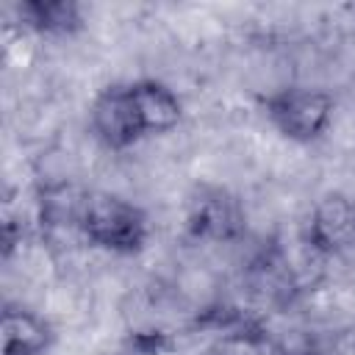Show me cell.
<instances>
[{"label":"cell","mask_w":355,"mask_h":355,"mask_svg":"<svg viewBox=\"0 0 355 355\" xmlns=\"http://www.w3.org/2000/svg\"><path fill=\"white\" fill-rule=\"evenodd\" d=\"M72 225L86 244L111 255H139L150 241V216L122 194L92 189L75 200Z\"/></svg>","instance_id":"6da1fadb"},{"label":"cell","mask_w":355,"mask_h":355,"mask_svg":"<svg viewBox=\"0 0 355 355\" xmlns=\"http://www.w3.org/2000/svg\"><path fill=\"white\" fill-rule=\"evenodd\" d=\"M263 114L283 139L294 144H313L333 125L336 97L324 89L288 86L263 100Z\"/></svg>","instance_id":"7a4b0ae2"},{"label":"cell","mask_w":355,"mask_h":355,"mask_svg":"<svg viewBox=\"0 0 355 355\" xmlns=\"http://www.w3.org/2000/svg\"><path fill=\"white\" fill-rule=\"evenodd\" d=\"M305 247L319 258H336L355 247V197L327 189L311 205L305 222Z\"/></svg>","instance_id":"3957f363"},{"label":"cell","mask_w":355,"mask_h":355,"mask_svg":"<svg viewBox=\"0 0 355 355\" xmlns=\"http://www.w3.org/2000/svg\"><path fill=\"white\" fill-rule=\"evenodd\" d=\"M186 236L194 241H236L244 233V211L222 186H197L186 202Z\"/></svg>","instance_id":"277c9868"},{"label":"cell","mask_w":355,"mask_h":355,"mask_svg":"<svg viewBox=\"0 0 355 355\" xmlns=\"http://www.w3.org/2000/svg\"><path fill=\"white\" fill-rule=\"evenodd\" d=\"M89 128L94 139L111 153H125L147 139L128 83H111L94 94L89 105Z\"/></svg>","instance_id":"5b68a950"},{"label":"cell","mask_w":355,"mask_h":355,"mask_svg":"<svg viewBox=\"0 0 355 355\" xmlns=\"http://www.w3.org/2000/svg\"><path fill=\"white\" fill-rule=\"evenodd\" d=\"M128 86L144 136H166L183 122V100L164 80L139 78L128 80Z\"/></svg>","instance_id":"8992f818"},{"label":"cell","mask_w":355,"mask_h":355,"mask_svg":"<svg viewBox=\"0 0 355 355\" xmlns=\"http://www.w3.org/2000/svg\"><path fill=\"white\" fill-rule=\"evenodd\" d=\"M3 355H44L53 344L50 324L28 308H6L0 319Z\"/></svg>","instance_id":"52a82bcc"},{"label":"cell","mask_w":355,"mask_h":355,"mask_svg":"<svg viewBox=\"0 0 355 355\" xmlns=\"http://www.w3.org/2000/svg\"><path fill=\"white\" fill-rule=\"evenodd\" d=\"M22 28L42 36H72L83 28V6L72 0H28L17 6Z\"/></svg>","instance_id":"ba28073f"},{"label":"cell","mask_w":355,"mask_h":355,"mask_svg":"<svg viewBox=\"0 0 355 355\" xmlns=\"http://www.w3.org/2000/svg\"><path fill=\"white\" fill-rule=\"evenodd\" d=\"M211 355H280L277 347L258 330H230L214 347Z\"/></svg>","instance_id":"9c48e42d"}]
</instances>
